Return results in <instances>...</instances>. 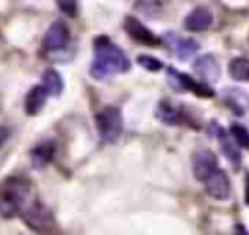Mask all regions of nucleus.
Listing matches in <instances>:
<instances>
[{
	"mask_svg": "<svg viewBox=\"0 0 249 235\" xmlns=\"http://www.w3.org/2000/svg\"><path fill=\"white\" fill-rule=\"evenodd\" d=\"M245 202L249 204V175H247V192H245Z\"/></svg>",
	"mask_w": 249,
	"mask_h": 235,
	"instance_id": "nucleus-24",
	"label": "nucleus"
},
{
	"mask_svg": "<svg viewBox=\"0 0 249 235\" xmlns=\"http://www.w3.org/2000/svg\"><path fill=\"white\" fill-rule=\"evenodd\" d=\"M23 219L35 231H47L54 225V219H53L49 208L43 206L41 202H33L31 206H27L23 210Z\"/></svg>",
	"mask_w": 249,
	"mask_h": 235,
	"instance_id": "nucleus-5",
	"label": "nucleus"
},
{
	"mask_svg": "<svg viewBox=\"0 0 249 235\" xmlns=\"http://www.w3.org/2000/svg\"><path fill=\"white\" fill-rule=\"evenodd\" d=\"M68 39H70L68 27H66L62 21H54V23L47 29V33H45V37H43V47H45L47 50H60V49L66 47Z\"/></svg>",
	"mask_w": 249,
	"mask_h": 235,
	"instance_id": "nucleus-10",
	"label": "nucleus"
},
{
	"mask_svg": "<svg viewBox=\"0 0 249 235\" xmlns=\"http://www.w3.org/2000/svg\"><path fill=\"white\" fill-rule=\"evenodd\" d=\"M156 117L161 120V122H165V124H179V122H183V113H181V109L177 107V105H173L171 101H160L158 103V107H156Z\"/></svg>",
	"mask_w": 249,
	"mask_h": 235,
	"instance_id": "nucleus-14",
	"label": "nucleus"
},
{
	"mask_svg": "<svg viewBox=\"0 0 249 235\" xmlns=\"http://www.w3.org/2000/svg\"><path fill=\"white\" fill-rule=\"evenodd\" d=\"M124 31L128 33V37L136 43H142V45H148V47H158L160 45V39L136 17L132 16H126L124 17Z\"/></svg>",
	"mask_w": 249,
	"mask_h": 235,
	"instance_id": "nucleus-7",
	"label": "nucleus"
},
{
	"mask_svg": "<svg viewBox=\"0 0 249 235\" xmlns=\"http://www.w3.org/2000/svg\"><path fill=\"white\" fill-rule=\"evenodd\" d=\"M95 126L97 132L101 136L103 142L113 144L119 140L121 132H123V117L121 111L117 107H103L97 115H95Z\"/></svg>",
	"mask_w": 249,
	"mask_h": 235,
	"instance_id": "nucleus-3",
	"label": "nucleus"
},
{
	"mask_svg": "<svg viewBox=\"0 0 249 235\" xmlns=\"http://www.w3.org/2000/svg\"><path fill=\"white\" fill-rule=\"evenodd\" d=\"M220 146H222V151H224V155L230 159V161H233V163H239V144L231 138V134L228 136L226 132H222L220 130Z\"/></svg>",
	"mask_w": 249,
	"mask_h": 235,
	"instance_id": "nucleus-19",
	"label": "nucleus"
},
{
	"mask_svg": "<svg viewBox=\"0 0 249 235\" xmlns=\"http://www.w3.org/2000/svg\"><path fill=\"white\" fill-rule=\"evenodd\" d=\"M167 80H169L171 87L177 89V91L189 89V91H193V93H196V95H200V97H212V95H214V89L208 87L206 82H204V84H198V82H195L193 78H189V76H185V74H179L175 68H167Z\"/></svg>",
	"mask_w": 249,
	"mask_h": 235,
	"instance_id": "nucleus-4",
	"label": "nucleus"
},
{
	"mask_svg": "<svg viewBox=\"0 0 249 235\" xmlns=\"http://www.w3.org/2000/svg\"><path fill=\"white\" fill-rule=\"evenodd\" d=\"M6 138H8V128L6 126H0V146L6 142Z\"/></svg>",
	"mask_w": 249,
	"mask_h": 235,
	"instance_id": "nucleus-23",
	"label": "nucleus"
},
{
	"mask_svg": "<svg viewBox=\"0 0 249 235\" xmlns=\"http://www.w3.org/2000/svg\"><path fill=\"white\" fill-rule=\"evenodd\" d=\"M29 183L19 177H8L0 185V214L4 218H14L23 210V204L29 196Z\"/></svg>",
	"mask_w": 249,
	"mask_h": 235,
	"instance_id": "nucleus-2",
	"label": "nucleus"
},
{
	"mask_svg": "<svg viewBox=\"0 0 249 235\" xmlns=\"http://www.w3.org/2000/svg\"><path fill=\"white\" fill-rule=\"evenodd\" d=\"M130 70V60L124 50L115 45L109 37H97L93 41V64L91 76L107 78L113 74H123Z\"/></svg>",
	"mask_w": 249,
	"mask_h": 235,
	"instance_id": "nucleus-1",
	"label": "nucleus"
},
{
	"mask_svg": "<svg viewBox=\"0 0 249 235\" xmlns=\"http://www.w3.org/2000/svg\"><path fill=\"white\" fill-rule=\"evenodd\" d=\"M228 72L237 82H249V60L247 58H231L228 64Z\"/></svg>",
	"mask_w": 249,
	"mask_h": 235,
	"instance_id": "nucleus-17",
	"label": "nucleus"
},
{
	"mask_svg": "<svg viewBox=\"0 0 249 235\" xmlns=\"http://www.w3.org/2000/svg\"><path fill=\"white\" fill-rule=\"evenodd\" d=\"M136 62H138L144 70H148V72H158V70H161V68H163V64H161L158 58L148 56V54H140V56L136 58Z\"/></svg>",
	"mask_w": 249,
	"mask_h": 235,
	"instance_id": "nucleus-21",
	"label": "nucleus"
},
{
	"mask_svg": "<svg viewBox=\"0 0 249 235\" xmlns=\"http://www.w3.org/2000/svg\"><path fill=\"white\" fill-rule=\"evenodd\" d=\"M47 95H49V91L45 89V85H33L25 95V113L27 115L41 113V109L47 103Z\"/></svg>",
	"mask_w": 249,
	"mask_h": 235,
	"instance_id": "nucleus-13",
	"label": "nucleus"
},
{
	"mask_svg": "<svg viewBox=\"0 0 249 235\" xmlns=\"http://www.w3.org/2000/svg\"><path fill=\"white\" fill-rule=\"evenodd\" d=\"M173 50H175L177 58L187 60L189 56H193V54L198 50V43L193 41V39H181V37H175V41H173Z\"/></svg>",
	"mask_w": 249,
	"mask_h": 235,
	"instance_id": "nucleus-18",
	"label": "nucleus"
},
{
	"mask_svg": "<svg viewBox=\"0 0 249 235\" xmlns=\"http://www.w3.org/2000/svg\"><path fill=\"white\" fill-rule=\"evenodd\" d=\"M218 169V159L214 151L200 148L193 153V175L196 181H206Z\"/></svg>",
	"mask_w": 249,
	"mask_h": 235,
	"instance_id": "nucleus-6",
	"label": "nucleus"
},
{
	"mask_svg": "<svg viewBox=\"0 0 249 235\" xmlns=\"http://www.w3.org/2000/svg\"><path fill=\"white\" fill-rule=\"evenodd\" d=\"M224 99H226L228 107L233 109L235 115H243V113L247 111V107H249V97H247V93H243V91H239V89H228V91H224Z\"/></svg>",
	"mask_w": 249,
	"mask_h": 235,
	"instance_id": "nucleus-15",
	"label": "nucleus"
},
{
	"mask_svg": "<svg viewBox=\"0 0 249 235\" xmlns=\"http://www.w3.org/2000/svg\"><path fill=\"white\" fill-rule=\"evenodd\" d=\"M54 150H56V148H54V142H41V144H37V146L31 150V153H29L33 167H35V169L47 167V165L53 161V157H54Z\"/></svg>",
	"mask_w": 249,
	"mask_h": 235,
	"instance_id": "nucleus-12",
	"label": "nucleus"
},
{
	"mask_svg": "<svg viewBox=\"0 0 249 235\" xmlns=\"http://www.w3.org/2000/svg\"><path fill=\"white\" fill-rule=\"evenodd\" d=\"M183 23H185V27H187L189 31H204V29H208L210 23H212V14H210L208 8L198 6V8H195V10H191V12L187 14V17H185Z\"/></svg>",
	"mask_w": 249,
	"mask_h": 235,
	"instance_id": "nucleus-11",
	"label": "nucleus"
},
{
	"mask_svg": "<svg viewBox=\"0 0 249 235\" xmlns=\"http://www.w3.org/2000/svg\"><path fill=\"white\" fill-rule=\"evenodd\" d=\"M193 70L195 74L206 82V84H214L220 78V64L212 54H202L193 62Z\"/></svg>",
	"mask_w": 249,
	"mask_h": 235,
	"instance_id": "nucleus-8",
	"label": "nucleus"
},
{
	"mask_svg": "<svg viewBox=\"0 0 249 235\" xmlns=\"http://www.w3.org/2000/svg\"><path fill=\"white\" fill-rule=\"evenodd\" d=\"M230 134H231V138L239 144V148H249V130L243 126V124H239V122H233L231 126H230Z\"/></svg>",
	"mask_w": 249,
	"mask_h": 235,
	"instance_id": "nucleus-20",
	"label": "nucleus"
},
{
	"mask_svg": "<svg viewBox=\"0 0 249 235\" xmlns=\"http://www.w3.org/2000/svg\"><path fill=\"white\" fill-rule=\"evenodd\" d=\"M204 186H206V192L216 198V200H226L230 198V192H231V186H230V179L228 175L222 171V169H216L206 181H204Z\"/></svg>",
	"mask_w": 249,
	"mask_h": 235,
	"instance_id": "nucleus-9",
	"label": "nucleus"
},
{
	"mask_svg": "<svg viewBox=\"0 0 249 235\" xmlns=\"http://www.w3.org/2000/svg\"><path fill=\"white\" fill-rule=\"evenodd\" d=\"M43 85L49 91V95H53V97H58L62 93V87H64L60 74L56 70H53V68H47L43 72Z\"/></svg>",
	"mask_w": 249,
	"mask_h": 235,
	"instance_id": "nucleus-16",
	"label": "nucleus"
},
{
	"mask_svg": "<svg viewBox=\"0 0 249 235\" xmlns=\"http://www.w3.org/2000/svg\"><path fill=\"white\" fill-rule=\"evenodd\" d=\"M56 4H58V8H60L66 16H70V17H74V16L78 14V2H76V0H56Z\"/></svg>",
	"mask_w": 249,
	"mask_h": 235,
	"instance_id": "nucleus-22",
	"label": "nucleus"
}]
</instances>
